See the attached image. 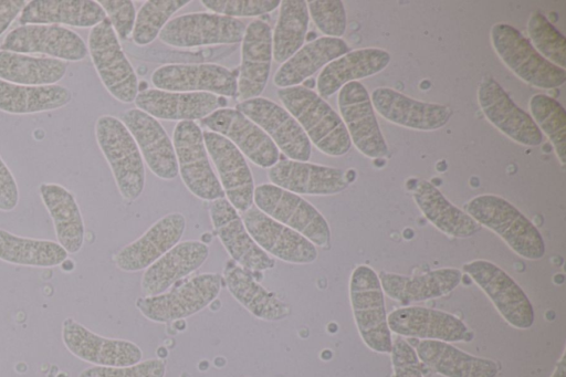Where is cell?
<instances>
[{"mask_svg":"<svg viewBox=\"0 0 566 377\" xmlns=\"http://www.w3.org/2000/svg\"><path fill=\"white\" fill-rule=\"evenodd\" d=\"M119 119L135 139L149 170L160 179H175L178 165L174 144L160 122L136 107L123 112Z\"/></svg>","mask_w":566,"mask_h":377,"instance_id":"22","label":"cell"},{"mask_svg":"<svg viewBox=\"0 0 566 377\" xmlns=\"http://www.w3.org/2000/svg\"><path fill=\"white\" fill-rule=\"evenodd\" d=\"M253 203L263 213L295 230L315 247H326L331 229L323 214L301 196L272 184L254 188Z\"/></svg>","mask_w":566,"mask_h":377,"instance_id":"7","label":"cell"},{"mask_svg":"<svg viewBox=\"0 0 566 377\" xmlns=\"http://www.w3.org/2000/svg\"><path fill=\"white\" fill-rule=\"evenodd\" d=\"M62 341L71 354L95 366H129L143 357L135 343L95 334L73 317L63 321Z\"/></svg>","mask_w":566,"mask_h":377,"instance_id":"20","label":"cell"},{"mask_svg":"<svg viewBox=\"0 0 566 377\" xmlns=\"http://www.w3.org/2000/svg\"><path fill=\"white\" fill-rule=\"evenodd\" d=\"M478 102L488 121L512 140L530 147L542 144L543 134L532 116L520 108L494 78L481 81Z\"/></svg>","mask_w":566,"mask_h":377,"instance_id":"18","label":"cell"},{"mask_svg":"<svg viewBox=\"0 0 566 377\" xmlns=\"http://www.w3.org/2000/svg\"><path fill=\"white\" fill-rule=\"evenodd\" d=\"M166 363L150 358L129 366H92L82 370L78 377H165Z\"/></svg>","mask_w":566,"mask_h":377,"instance_id":"47","label":"cell"},{"mask_svg":"<svg viewBox=\"0 0 566 377\" xmlns=\"http://www.w3.org/2000/svg\"><path fill=\"white\" fill-rule=\"evenodd\" d=\"M464 211L480 226H484L520 256L539 260L545 254V243L538 229L516 207L496 195L472 198Z\"/></svg>","mask_w":566,"mask_h":377,"instance_id":"2","label":"cell"},{"mask_svg":"<svg viewBox=\"0 0 566 377\" xmlns=\"http://www.w3.org/2000/svg\"><path fill=\"white\" fill-rule=\"evenodd\" d=\"M527 32L534 49L547 61L565 70L566 39L543 13H531Z\"/></svg>","mask_w":566,"mask_h":377,"instance_id":"44","label":"cell"},{"mask_svg":"<svg viewBox=\"0 0 566 377\" xmlns=\"http://www.w3.org/2000/svg\"><path fill=\"white\" fill-rule=\"evenodd\" d=\"M150 82L168 92H205L226 98L238 94L234 73L216 63L165 64L151 73Z\"/></svg>","mask_w":566,"mask_h":377,"instance_id":"16","label":"cell"},{"mask_svg":"<svg viewBox=\"0 0 566 377\" xmlns=\"http://www.w3.org/2000/svg\"><path fill=\"white\" fill-rule=\"evenodd\" d=\"M378 276L384 294L408 305L449 294L460 284L462 273L454 268H442L418 275L381 272Z\"/></svg>","mask_w":566,"mask_h":377,"instance_id":"30","label":"cell"},{"mask_svg":"<svg viewBox=\"0 0 566 377\" xmlns=\"http://www.w3.org/2000/svg\"><path fill=\"white\" fill-rule=\"evenodd\" d=\"M19 202V188L14 176L0 156V211H12Z\"/></svg>","mask_w":566,"mask_h":377,"instance_id":"50","label":"cell"},{"mask_svg":"<svg viewBox=\"0 0 566 377\" xmlns=\"http://www.w3.org/2000/svg\"><path fill=\"white\" fill-rule=\"evenodd\" d=\"M306 4L308 15L325 36L340 39L344 35L347 18L343 1L310 0Z\"/></svg>","mask_w":566,"mask_h":377,"instance_id":"45","label":"cell"},{"mask_svg":"<svg viewBox=\"0 0 566 377\" xmlns=\"http://www.w3.org/2000/svg\"><path fill=\"white\" fill-rule=\"evenodd\" d=\"M390 332L399 336L447 343L470 341L472 333L457 316L423 306H405L388 315Z\"/></svg>","mask_w":566,"mask_h":377,"instance_id":"24","label":"cell"},{"mask_svg":"<svg viewBox=\"0 0 566 377\" xmlns=\"http://www.w3.org/2000/svg\"><path fill=\"white\" fill-rule=\"evenodd\" d=\"M223 277L230 294L255 317L281 321L291 314V307L263 287L253 276V272L229 262Z\"/></svg>","mask_w":566,"mask_h":377,"instance_id":"36","label":"cell"},{"mask_svg":"<svg viewBox=\"0 0 566 377\" xmlns=\"http://www.w3.org/2000/svg\"><path fill=\"white\" fill-rule=\"evenodd\" d=\"M339 116L350 142L369 158H381L388 146L376 118L370 95L358 81L344 85L337 95Z\"/></svg>","mask_w":566,"mask_h":377,"instance_id":"14","label":"cell"},{"mask_svg":"<svg viewBox=\"0 0 566 377\" xmlns=\"http://www.w3.org/2000/svg\"><path fill=\"white\" fill-rule=\"evenodd\" d=\"M202 136L224 197L238 212H245L252 207L255 188L245 157L229 139L217 133L206 129Z\"/></svg>","mask_w":566,"mask_h":377,"instance_id":"15","label":"cell"},{"mask_svg":"<svg viewBox=\"0 0 566 377\" xmlns=\"http://www.w3.org/2000/svg\"><path fill=\"white\" fill-rule=\"evenodd\" d=\"M241 218L252 239L269 255L294 264H310L316 260L317 249L310 240L256 207L248 209Z\"/></svg>","mask_w":566,"mask_h":377,"instance_id":"19","label":"cell"},{"mask_svg":"<svg viewBox=\"0 0 566 377\" xmlns=\"http://www.w3.org/2000/svg\"><path fill=\"white\" fill-rule=\"evenodd\" d=\"M463 271L488 295L497 312L513 327L527 329L534 323L533 305L522 287L499 265L474 260Z\"/></svg>","mask_w":566,"mask_h":377,"instance_id":"11","label":"cell"},{"mask_svg":"<svg viewBox=\"0 0 566 377\" xmlns=\"http://www.w3.org/2000/svg\"><path fill=\"white\" fill-rule=\"evenodd\" d=\"M136 108L157 119L195 122L227 105V98L205 92H168L146 88L138 92Z\"/></svg>","mask_w":566,"mask_h":377,"instance_id":"23","label":"cell"},{"mask_svg":"<svg viewBox=\"0 0 566 377\" xmlns=\"http://www.w3.org/2000/svg\"><path fill=\"white\" fill-rule=\"evenodd\" d=\"M280 0H202L213 13L230 18H250L270 13L280 7Z\"/></svg>","mask_w":566,"mask_h":377,"instance_id":"46","label":"cell"},{"mask_svg":"<svg viewBox=\"0 0 566 377\" xmlns=\"http://www.w3.org/2000/svg\"><path fill=\"white\" fill-rule=\"evenodd\" d=\"M221 287L222 277L219 274L201 273L161 294L139 299L136 306L149 321L174 322L207 307L217 299Z\"/></svg>","mask_w":566,"mask_h":377,"instance_id":"8","label":"cell"},{"mask_svg":"<svg viewBox=\"0 0 566 377\" xmlns=\"http://www.w3.org/2000/svg\"><path fill=\"white\" fill-rule=\"evenodd\" d=\"M277 96L318 150L332 157L348 153L352 142L340 116L316 92L298 85L279 88Z\"/></svg>","mask_w":566,"mask_h":377,"instance_id":"1","label":"cell"},{"mask_svg":"<svg viewBox=\"0 0 566 377\" xmlns=\"http://www.w3.org/2000/svg\"><path fill=\"white\" fill-rule=\"evenodd\" d=\"M0 50L44 54L65 62H78L88 54L82 36L69 28L55 24L19 25L7 33Z\"/></svg>","mask_w":566,"mask_h":377,"instance_id":"13","label":"cell"},{"mask_svg":"<svg viewBox=\"0 0 566 377\" xmlns=\"http://www.w3.org/2000/svg\"><path fill=\"white\" fill-rule=\"evenodd\" d=\"M189 0H148L143 3L136 13L132 33L134 43L138 46L150 44L158 38L160 31Z\"/></svg>","mask_w":566,"mask_h":377,"instance_id":"43","label":"cell"},{"mask_svg":"<svg viewBox=\"0 0 566 377\" xmlns=\"http://www.w3.org/2000/svg\"><path fill=\"white\" fill-rule=\"evenodd\" d=\"M310 15L306 1L283 0L274 31L272 32L273 60L284 63L305 41L308 29Z\"/></svg>","mask_w":566,"mask_h":377,"instance_id":"41","label":"cell"},{"mask_svg":"<svg viewBox=\"0 0 566 377\" xmlns=\"http://www.w3.org/2000/svg\"><path fill=\"white\" fill-rule=\"evenodd\" d=\"M64 248L52 240L13 234L0 228V260L10 264L51 268L67 259Z\"/></svg>","mask_w":566,"mask_h":377,"instance_id":"40","label":"cell"},{"mask_svg":"<svg viewBox=\"0 0 566 377\" xmlns=\"http://www.w3.org/2000/svg\"><path fill=\"white\" fill-rule=\"evenodd\" d=\"M185 230L186 218L182 213H167L116 253V266L125 272L147 269L179 243Z\"/></svg>","mask_w":566,"mask_h":377,"instance_id":"28","label":"cell"},{"mask_svg":"<svg viewBox=\"0 0 566 377\" xmlns=\"http://www.w3.org/2000/svg\"><path fill=\"white\" fill-rule=\"evenodd\" d=\"M390 54L378 48L357 49L333 60L319 72L316 81L317 94L327 98L344 85L373 76L387 67Z\"/></svg>","mask_w":566,"mask_h":377,"instance_id":"31","label":"cell"},{"mask_svg":"<svg viewBox=\"0 0 566 377\" xmlns=\"http://www.w3.org/2000/svg\"><path fill=\"white\" fill-rule=\"evenodd\" d=\"M209 247L198 240L177 243L148 266L142 279L146 296L166 292L181 279L198 270L208 259Z\"/></svg>","mask_w":566,"mask_h":377,"instance_id":"29","label":"cell"},{"mask_svg":"<svg viewBox=\"0 0 566 377\" xmlns=\"http://www.w3.org/2000/svg\"><path fill=\"white\" fill-rule=\"evenodd\" d=\"M119 41L130 38L136 19V10L130 0H98Z\"/></svg>","mask_w":566,"mask_h":377,"instance_id":"48","label":"cell"},{"mask_svg":"<svg viewBox=\"0 0 566 377\" xmlns=\"http://www.w3.org/2000/svg\"><path fill=\"white\" fill-rule=\"evenodd\" d=\"M39 193L53 221L57 243L67 253H77L84 243L85 227L74 195L55 182H42Z\"/></svg>","mask_w":566,"mask_h":377,"instance_id":"34","label":"cell"},{"mask_svg":"<svg viewBox=\"0 0 566 377\" xmlns=\"http://www.w3.org/2000/svg\"><path fill=\"white\" fill-rule=\"evenodd\" d=\"M94 130L120 196L127 201L136 200L145 187V166L132 134L119 118L109 114L96 119Z\"/></svg>","mask_w":566,"mask_h":377,"instance_id":"3","label":"cell"},{"mask_svg":"<svg viewBox=\"0 0 566 377\" xmlns=\"http://www.w3.org/2000/svg\"><path fill=\"white\" fill-rule=\"evenodd\" d=\"M491 43L502 62L525 83L549 90L566 82V71L543 57L511 24H494L491 29Z\"/></svg>","mask_w":566,"mask_h":377,"instance_id":"6","label":"cell"},{"mask_svg":"<svg viewBox=\"0 0 566 377\" xmlns=\"http://www.w3.org/2000/svg\"><path fill=\"white\" fill-rule=\"evenodd\" d=\"M72 91L66 86L19 85L0 80V112L27 115L60 109L72 101Z\"/></svg>","mask_w":566,"mask_h":377,"instance_id":"38","label":"cell"},{"mask_svg":"<svg viewBox=\"0 0 566 377\" xmlns=\"http://www.w3.org/2000/svg\"><path fill=\"white\" fill-rule=\"evenodd\" d=\"M370 101L386 121L417 130L439 129L452 114L447 105L415 100L390 87L375 88Z\"/></svg>","mask_w":566,"mask_h":377,"instance_id":"25","label":"cell"},{"mask_svg":"<svg viewBox=\"0 0 566 377\" xmlns=\"http://www.w3.org/2000/svg\"><path fill=\"white\" fill-rule=\"evenodd\" d=\"M86 45L106 91L123 104L133 103L139 92L137 75L107 18L90 30Z\"/></svg>","mask_w":566,"mask_h":377,"instance_id":"5","label":"cell"},{"mask_svg":"<svg viewBox=\"0 0 566 377\" xmlns=\"http://www.w3.org/2000/svg\"><path fill=\"white\" fill-rule=\"evenodd\" d=\"M413 199L428 221L448 235L469 238L481 229V226L475 220L464 210L451 203L428 180L418 181L413 190Z\"/></svg>","mask_w":566,"mask_h":377,"instance_id":"37","label":"cell"},{"mask_svg":"<svg viewBox=\"0 0 566 377\" xmlns=\"http://www.w3.org/2000/svg\"><path fill=\"white\" fill-rule=\"evenodd\" d=\"M420 362L444 377H496L497 364L471 355L447 342L422 339L416 348Z\"/></svg>","mask_w":566,"mask_h":377,"instance_id":"33","label":"cell"},{"mask_svg":"<svg viewBox=\"0 0 566 377\" xmlns=\"http://www.w3.org/2000/svg\"><path fill=\"white\" fill-rule=\"evenodd\" d=\"M67 72V62L0 50V80L19 85H54Z\"/></svg>","mask_w":566,"mask_h":377,"instance_id":"39","label":"cell"},{"mask_svg":"<svg viewBox=\"0 0 566 377\" xmlns=\"http://www.w3.org/2000/svg\"><path fill=\"white\" fill-rule=\"evenodd\" d=\"M209 214L219 240L234 262L253 273L274 268L275 260L255 243L226 198L211 201Z\"/></svg>","mask_w":566,"mask_h":377,"instance_id":"21","label":"cell"},{"mask_svg":"<svg viewBox=\"0 0 566 377\" xmlns=\"http://www.w3.org/2000/svg\"><path fill=\"white\" fill-rule=\"evenodd\" d=\"M566 374V358L565 352L560 356V359L557 362L556 367L551 377H565Z\"/></svg>","mask_w":566,"mask_h":377,"instance_id":"52","label":"cell"},{"mask_svg":"<svg viewBox=\"0 0 566 377\" xmlns=\"http://www.w3.org/2000/svg\"><path fill=\"white\" fill-rule=\"evenodd\" d=\"M532 118L551 143L562 165L566 163V112L553 97L535 94L530 100ZM542 133V134H543Z\"/></svg>","mask_w":566,"mask_h":377,"instance_id":"42","label":"cell"},{"mask_svg":"<svg viewBox=\"0 0 566 377\" xmlns=\"http://www.w3.org/2000/svg\"><path fill=\"white\" fill-rule=\"evenodd\" d=\"M273 60L272 30L260 19L250 22L241 41L238 97L241 101L259 97L264 91Z\"/></svg>","mask_w":566,"mask_h":377,"instance_id":"27","label":"cell"},{"mask_svg":"<svg viewBox=\"0 0 566 377\" xmlns=\"http://www.w3.org/2000/svg\"><path fill=\"white\" fill-rule=\"evenodd\" d=\"M268 178L272 185L298 196H331L348 186L346 174L339 168L287 158L270 167Z\"/></svg>","mask_w":566,"mask_h":377,"instance_id":"26","label":"cell"},{"mask_svg":"<svg viewBox=\"0 0 566 377\" xmlns=\"http://www.w3.org/2000/svg\"><path fill=\"white\" fill-rule=\"evenodd\" d=\"M390 354L395 377H423L417 353L407 341L392 339Z\"/></svg>","mask_w":566,"mask_h":377,"instance_id":"49","label":"cell"},{"mask_svg":"<svg viewBox=\"0 0 566 377\" xmlns=\"http://www.w3.org/2000/svg\"><path fill=\"white\" fill-rule=\"evenodd\" d=\"M347 52L349 48L343 39L321 36L312 40L281 64L273 76V83L279 88L298 86Z\"/></svg>","mask_w":566,"mask_h":377,"instance_id":"35","label":"cell"},{"mask_svg":"<svg viewBox=\"0 0 566 377\" xmlns=\"http://www.w3.org/2000/svg\"><path fill=\"white\" fill-rule=\"evenodd\" d=\"M247 25L240 20L213 12H191L170 19L159 40L169 46L190 49L234 44L242 41Z\"/></svg>","mask_w":566,"mask_h":377,"instance_id":"10","label":"cell"},{"mask_svg":"<svg viewBox=\"0 0 566 377\" xmlns=\"http://www.w3.org/2000/svg\"><path fill=\"white\" fill-rule=\"evenodd\" d=\"M349 300L358 333L368 348L388 354L392 338L388 326L384 291L378 274L358 265L349 279Z\"/></svg>","mask_w":566,"mask_h":377,"instance_id":"4","label":"cell"},{"mask_svg":"<svg viewBox=\"0 0 566 377\" xmlns=\"http://www.w3.org/2000/svg\"><path fill=\"white\" fill-rule=\"evenodd\" d=\"M27 0H0V35L20 15Z\"/></svg>","mask_w":566,"mask_h":377,"instance_id":"51","label":"cell"},{"mask_svg":"<svg viewBox=\"0 0 566 377\" xmlns=\"http://www.w3.org/2000/svg\"><path fill=\"white\" fill-rule=\"evenodd\" d=\"M172 144L178 175L187 189L206 201L224 198L222 187L210 164L200 126L196 122L177 123L172 132Z\"/></svg>","mask_w":566,"mask_h":377,"instance_id":"9","label":"cell"},{"mask_svg":"<svg viewBox=\"0 0 566 377\" xmlns=\"http://www.w3.org/2000/svg\"><path fill=\"white\" fill-rule=\"evenodd\" d=\"M235 108L256 124L287 159L308 161L312 144L301 125L284 107L259 96L240 101Z\"/></svg>","mask_w":566,"mask_h":377,"instance_id":"12","label":"cell"},{"mask_svg":"<svg viewBox=\"0 0 566 377\" xmlns=\"http://www.w3.org/2000/svg\"><path fill=\"white\" fill-rule=\"evenodd\" d=\"M105 19V11L94 0H31L21 11L19 23L92 29Z\"/></svg>","mask_w":566,"mask_h":377,"instance_id":"32","label":"cell"},{"mask_svg":"<svg viewBox=\"0 0 566 377\" xmlns=\"http://www.w3.org/2000/svg\"><path fill=\"white\" fill-rule=\"evenodd\" d=\"M201 122L208 130L229 139L258 167L269 169L280 160V150L272 139L237 108H219Z\"/></svg>","mask_w":566,"mask_h":377,"instance_id":"17","label":"cell"}]
</instances>
